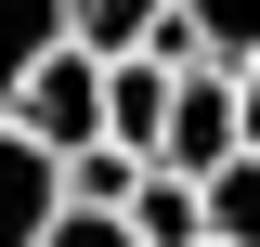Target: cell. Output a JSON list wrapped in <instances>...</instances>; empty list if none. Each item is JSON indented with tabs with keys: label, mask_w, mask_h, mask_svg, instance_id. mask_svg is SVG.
Instances as JSON below:
<instances>
[{
	"label": "cell",
	"mask_w": 260,
	"mask_h": 247,
	"mask_svg": "<svg viewBox=\"0 0 260 247\" xmlns=\"http://www.w3.org/2000/svg\"><path fill=\"white\" fill-rule=\"evenodd\" d=\"M0 130H26L52 169H65V156H104V65H91V52H52L26 91L0 104Z\"/></svg>",
	"instance_id": "obj_1"
},
{
	"label": "cell",
	"mask_w": 260,
	"mask_h": 247,
	"mask_svg": "<svg viewBox=\"0 0 260 247\" xmlns=\"http://www.w3.org/2000/svg\"><path fill=\"white\" fill-rule=\"evenodd\" d=\"M247 130H234V78H169V130H156V169L169 182H221Z\"/></svg>",
	"instance_id": "obj_2"
},
{
	"label": "cell",
	"mask_w": 260,
	"mask_h": 247,
	"mask_svg": "<svg viewBox=\"0 0 260 247\" xmlns=\"http://www.w3.org/2000/svg\"><path fill=\"white\" fill-rule=\"evenodd\" d=\"M156 130H169V65H104V156H130V169H156Z\"/></svg>",
	"instance_id": "obj_3"
},
{
	"label": "cell",
	"mask_w": 260,
	"mask_h": 247,
	"mask_svg": "<svg viewBox=\"0 0 260 247\" xmlns=\"http://www.w3.org/2000/svg\"><path fill=\"white\" fill-rule=\"evenodd\" d=\"M65 221V169L26 143V130H0V247H39Z\"/></svg>",
	"instance_id": "obj_4"
},
{
	"label": "cell",
	"mask_w": 260,
	"mask_h": 247,
	"mask_svg": "<svg viewBox=\"0 0 260 247\" xmlns=\"http://www.w3.org/2000/svg\"><path fill=\"white\" fill-rule=\"evenodd\" d=\"M169 13H182V0H65V39H78L91 65H130L143 39L169 26Z\"/></svg>",
	"instance_id": "obj_5"
},
{
	"label": "cell",
	"mask_w": 260,
	"mask_h": 247,
	"mask_svg": "<svg viewBox=\"0 0 260 247\" xmlns=\"http://www.w3.org/2000/svg\"><path fill=\"white\" fill-rule=\"evenodd\" d=\"M52 52H78V39H65V0H0V104L26 91Z\"/></svg>",
	"instance_id": "obj_6"
},
{
	"label": "cell",
	"mask_w": 260,
	"mask_h": 247,
	"mask_svg": "<svg viewBox=\"0 0 260 247\" xmlns=\"http://www.w3.org/2000/svg\"><path fill=\"white\" fill-rule=\"evenodd\" d=\"M182 39H195L208 78H247L260 65V0H182Z\"/></svg>",
	"instance_id": "obj_7"
},
{
	"label": "cell",
	"mask_w": 260,
	"mask_h": 247,
	"mask_svg": "<svg viewBox=\"0 0 260 247\" xmlns=\"http://www.w3.org/2000/svg\"><path fill=\"white\" fill-rule=\"evenodd\" d=\"M195 208H208V247H260V156H234L221 182H195Z\"/></svg>",
	"instance_id": "obj_8"
},
{
	"label": "cell",
	"mask_w": 260,
	"mask_h": 247,
	"mask_svg": "<svg viewBox=\"0 0 260 247\" xmlns=\"http://www.w3.org/2000/svg\"><path fill=\"white\" fill-rule=\"evenodd\" d=\"M39 247H130V221H91V208H65V221H52Z\"/></svg>",
	"instance_id": "obj_9"
},
{
	"label": "cell",
	"mask_w": 260,
	"mask_h": 247,
	"mask_svg": "<svg viewBox=\"0 0 260 247\" xmlns=\"http://www.w3.org/2000/svg\"><path fill=\"white\" fill-rule=\"evenodd\" d=\"M234 130H247V156H260V65L234 78Z\"/></svg>",
	"instance_id": "obj_10"
}]
</instances>
